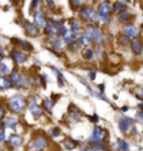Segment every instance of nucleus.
Here are the masks:
<instances>
[{"instance_id": "obj_1", "label": "nucleus", "mask_w": 143, "mask_h": 151, "mask_svg": "<svg viewBox=\"0 0 143 151\" xmlns=\"http://www.w3.org/2000/svg\"><path fill=\"white\" fill-rule=\"evenodd\" d=\"M27 105L26 98L22 94H14L12 97H9L5 102V106L8 107V110H11L14 114H22Z\"/></svg>"}, {"instance_id": "obj_2", "label": "nucleus", "mask_w": 143, "mask_h": 151, "mask_svg": "<svg viewBox=\"0 0 143 151\" xmlns=\"http://www.w3.org/2000/svg\"><path fill=\"white\" fill-rule=\"evenodd\" d=\"M79 16L81 21H84L88 25H97L101 21L97 8H93V6H83L79 11Z\"/></svg>"}, {"instance_id": "obj_3", "label": "nucleus", "mask_w": 143, "mask_h": 151, "mask_svg": "<svg viewBox=\"0 0 143 151\" xmlns=\"http://www.w3.org/2000/svg\"><path fill=\"white\" fill-rule=\"evenodd\" d=\"M97 12L99 14L101 22L103 25H110L111 23V12H112V4L110 1H99L97 6Z\"/></svg>"}, {"instance_id": "obj_4", "label": "nucleus", "mask_w": 143, "mask_h": 151, "mask_svg": "<svg viewBox=\"0 0 143 151\" xmlns=\"http://www.w3.org/2000/svg\"><path fill=\"white\" fill-rule=\"evenodd\" d=\"M48 146V139L41 132H36L29 142V149L31 151H43Z\"/></svg>"}, {"instance_id": "obj_5", "label": "nucleus", "mask_w": 143, "mask_h": 151, "mask_svg": "<svg viewBox=\"0 0 143 151\" xmlns=\"http://www.w3.org/2000/svg\"><path fill=\"white\" fill-rule=\"evenodd\" d=\"M81 116H83V111H81L75 104H71L69 106V112H67L64 122H66L69 125H75L81 120Z\"/></svg>"}, {"instance_id": "obj_6", "label": "nucleus", "mask_w": 143, "mask_h": 151, "mask_svg": "<svg viewBox=\"0 0 143 151\" xmlns=\"http://www.w3.org/2000/svg\"><path fill=\"white\" fill-rule=\"evenodd\" d=\"M36 99H37V96H35V94L30 96V98H29V110H30L31 115L35 119H40L41 118V115H43V107H40V105L36 102Z\"/></svg>"}, {"instance_id": "obj_7", "label": "nucleus", "mask_w": 143, "mask_h": 151, "mask_svg": "<svg viewBox=\"0 0 143 151\" xmlns=\"http://www.w3.org/2000/svg\"><path fill=\"white\" fill-rule=\"evenodd\" d=\"M104 136H106V129H103V128H101V127L95 125L94 128L92 129V133H90V136H89V138H88V141H89V143L92 145V143L103 141Z\"/></svg>"}, {"instance_id": "obj_8", "label": "nucleus", "mask_w": 143, "mask_h": 151, "mask_svg": "<svg viewBox=\"0 0 143 151\" xmlns=\"http://www.w3.org/2000/svg\"><path fill=\"white\" fill-rule=\"evenodd\" d=\"M34 17V25H35L39 30H44L45 29V26H46V17H45V13H44L41 9L39 8V11H36L35 13L32 14Z\"/></svg>"}, {"instance_id": "obj_9", "label": "nucleus", "mask_w": 143, "mask_h": 151, "mask_svg": "<svg viewBox=\"0 0 143 151\" xmlns=\"http://www.w3.org/2000/svg\"><path fill=\"white\" fill-rule=\"evenodd\" d=\"M121 34L124 36H127V37H129V39L133 40V39H135V37L138 36L139 30H138V27L135 25H133V23H127V25H122Z\"/></svg>"}, {"instance_id": "obj_10", "label": "nucleus", "mask_w": 143, "mask_h": 151, "mask_svg": "<svg viewBox=\"0 0 143 151\" xmlns=\"http://www.w3.org/2000/svg\"><path fill=\"white\" fill-rule=\"evenodd\" d=\"M9 56H11L12 61L16 65H23L26 62V54L23 53V50L18 49V48H13L11 53H9Z\"/></svg>"}, {"instance_id": "obj_11", "label": "nucleus", "mask_w": 143, "mask_h": 151, "mask_svg": "<svg viewBox=\"0 0 143 151\" xmlns=\"http://www.w3.org/2000/svg\"><path fill=\"white\" fill-rule=\"evenodd\" d=\"M6 142H8V147H11L13 150H17L22 146V137H21V134L12 133V134H9Z\"/></svg>"}, {"instance_id": "obj_12", "label": "nucleus", "mask_w": 143, "mask_h": 151, "mask_svg": "<svg viewBox=\"0 0 143 151\" xmlns=\"http://www.w3.org/2000/svg\"><path fill=\"white\" fill-rule=\"evenodd\" d=\"M23 29H25L26 34L30 37H36V36H39V34H40V30L34 25V22H30V21H27V19L23 21Z\"/></svg>"}, {"instance_id": "obj_13", "label": "nucleus", "mask_w": 143, "mask_h": 151, "mask_svg": "<svg viewBox=\"0 0 143 151\" xmlns=\"http://www.w3.org/2000/svg\"><path fill=\"white\" fill-rule=\"evenodd\" d=\"M9 79H11L13 88H22V80H23V74H21L18 70H12L11 75H9Z\"/></svg>"}, {"instance_id": "obj_14", "label": "nucleus", "mask_w": 143, "mask_h": 151, "mask_svg": "<svg viewBox=\"0 0 143 151\" xmlns=\"http://www.w3.org/2000/svg\"><path fill=\"white\" fill-rule=\"evenodd\" d=\"M17 125H18V119H17V116L9 115V116H6L4 120H1V127H4L5 129L16 130Z\"/></svg>"}, {"instance_id": "obj_15", "label": "nucleus", "mask_w": 143, "mask_h": 151, "mask_svg": "<svg viewBox=\"0 0 143 151\" xmlns=\"http://www.w3.org/2000/svg\"><path fill=\"white\" fill-rule=\"evenodd\" d=\"M133 123H134V120H133L132 118H127V116L120 118L119 119V129H120V132L127 133L128 130L132 128Z\"/></svg>"}, {"instance_id": "obj_16", "label": "nucleus", "mask_w": 143, "mask_h": 151, "mask_svg": "<svg viewBox=\"0 0 143 151\" xmlns=\"http://www.w3.org/2000/svg\"><path fill=\"white\" fill-rule=\"evenodd\" d=\"M130 48H132V52L134 53L135 56H139L143 50V42H142L141 37L137 36L135 39H133L132 43H130Z\"/></svg>"}, {"instance_id": "obj_17", "label": "nucleus", "mask_w": 143, "mask_h": 151, "mask_svg": "<svg viewBox=\"0 0 143 151\" xmlns=\"http://www.w3.org/2000/svg\"><path fill=\"white\" fill-rule=\"evenodd\" d=\"M69 30L71 34H74L75 36H79L80 35V29H81V25H80V21L76 18H70L69 19Z\"/></svg>"}, {"instance_id": "obj_18", "label": "nucleus", "mask_w": 143, "mask_h": 151, "mask_svg": "<svg viewBox=\"0 0 143 151\" xmlns=\"http://www.w3.org/2000/svg\"><path fill=\"white\" fill-rule=\"evenodd\" d=\"M44 34L48 36V39H53V37H57L58 36V29H57L54 25H52L50 22H48L46 23V26H45V29L43 30Z\"/></svg>"}, {"instance_id": "obj_19", "label": "nucleus", "mask_w": 143, "mask_h": 151, "mask_svg": "<svg viewBox=\"0 0 143 151\" xmlns=\"http://www.w3.org/2000/svg\"><path fill=\"white\" fill-rule=\"evenodd\" d=\"M116 19H117V22L124 23V25H127V23H130L132 14H130V12L128 11V8L124 9V11H121L120 13H117V14H116Z\"/></svg>"}, {"instance_id": "obj_20", "label": "nucleus", "mask_w": 143, "mask_h": 151, "mask_svg": "<svg viewBox=\"0 0 143 151\" xmlns=\"http://www.w3.org/2000/svg\"><path fill=\"white\" fill-rule=\"evenodd\" d=\"M49 43H50V47H52L53 52H61L63 45H64L63 39L62 37H58V36L53 37V39H49Z\"/></svg>"}, {"instance_id": "obj_21", "label": "nucleus", "mask_w": 143, "mask_h": 151, "mask_svg": "<svg viewBox=\"0 0 143 151\" xmlns=\"http://www.w3.org/2000/svg\"><path fill=\"white\" fill-rule=\"evenodd\" d=\"M12 43H16L17 45H19L21 50H25V52H32V49H34L31 44L23 39H12Z\"/></svg>"}, {"instance_id": "obj_22", "label": "nucleus", "mask_w": 143, "mask_h": 151, "mask_svg": "<svg viewBox=\"0 0 143 151\" xmlns=\"http://www.w3.org/2000/svg\"><path fill=\"white\" fill-rule=\"evenodd\" d=\"M49 68L53 71L54 74H56L57 80H58V85H59L61 88H63L64 85H66V79H64V76H63V73L59 70V68H57V67H54V66H50V65H49Z\"/></svg>"}, {"instance_id": "obj_23", "label": "nucleus", "mask_w": 143, "mask_h": 151, "mask_svg": "<svg viewBox=\"0 0 143 151\" xmlns=\"http://www.w3.org/2000/svg\"><path fill=\"white\" fill-rule=\"evenodd\" d=\"M104 40V36H103V31L99 29V27H95L94 30V35H93V43L95 45H102Z\"/></svg>"}, {"instance_id": "obj_24", "label": "nucleus", "mask_w": 143, "mask_h": 151, "mask_svg": "<svg viewBox=\"0 0 143 151\" xmlns=\"http://www.w3.org/2000/svg\"><path fill=\"white\" fill-rule=\"evenodd\" d=\"M94 30L95 27L93 25H87L83 29V31H81V35L85 36L87 39H89L92 43H93V35H94Z\"/></svg>"}, {"instance_id": "obj_25", "label": "nucleus", "mask_w": 143, "mask_h": 151, "mask_svg": "<svg viewBox=\"0 0 143 151\" xmlns=\"http://www.w3.org/2000/svg\"><path fill=\"white\" fill-rule=\"evenodd\" d=\"M127 4H129V1H114V4H112V12L117 14L121 11L127 9Z\"/></svg>"}, {"instance_id": "obj_26", "label": "nucleus", "mask_w": 143, "mask_h": 151, "mask_svg": "<svg viewBox=\"0 0 143 151\" xmlns=\"http://www.w3.org/2000/svg\"><path fill=\"white\" fill-rule=\"evenodd\" d=\"M9 88H13V84L9 76H1L0 78V89H1V92H4Z\"/></svg>"}, {"instance_id": "obj_27", "label": "nucleus", "mask_w": 143, "mask_h": 151, "mask_svg": "<svg viewBox=\"0 0 143 151\" xmlns=\"http://www.w3.org/2000/svg\"><path fill=\"white\" fill-rule=\"evenodd\" d=\"M62 145H63V147L66 150H75L79 143H77V141H75L72 138H66V139H63Z\"/></svg>"}, {"instance_id": "obj_28", "label": "nucleus", "mask_w": 143, "mask_h": 151, "mask_svg": "<svg viewBox=\"0 0 143 151\" xmlns=\"http://www.w3.org/2000/svg\"><path fill=\"white\" fill-rule=\"evenodd\" d=\"M54 104H56V101H54L53 98H45V99L43 101L41 105H43V109L45 110L48 114H50V112H52V109H53Z\"/></svg>"}, {"instance_id": "obj_29", "label": "nucleus", "mask_w": 143, "mask_h": 151, "mask_svg": "<svg viewBox=\"0 0 143 151\" xmlns=\"http://www.w3.org/2000/svg\"><path fill=\"white\" fill-rule=\"evenodd\" d=\"M116 149L119 151H128L129 150V142L127 139H122V138H119L116 141Z\"/></svg>"}, {"instance_id": "obj_30", "label": "nucleus", "mask_w": 143, "mask_h": 151, "mask_svg": "<svg viewBox=\"0 0 143 151\" xmlns=\"http://www.w3.org/2000/svg\"><path fill=\"white\" fill-rule=\"evenodd\" d=\"M76 43H77V45H79V47H85V48H89V45L92 44L90 40L87 39L85 36H83L81 34L76 37Z\"/></svg>"}, {"instance_id": "obj_31", "label": "nucleus", "mask_w": 143, "mask_h": 151, "mask_svg": "<svg viewBox=\"0 0 143 151\" xmlns=\"http://www.w3.org/2000/svg\"><path fill=\"white\" fill-rule=\"evenodd\" d=\"M83 57L84 60L87 61H92V58L95 57V52H94V48H85L84 52H83Z\"/></svg>"}, {"instance_id": "obj_32", "label": "nucleus", "mask_w": 143, "mask_h": 151, "mask_svg": "<svg viewBox=\"0 0 143 151\" xmlns=\"http://www.w3.org/2000/svg\"><path fill=\"white\" fill-rule=\"evenodd\" d=\"M48 134L52 137V138H57V137H59L62 134V130H61L59 127H52V128H49V130H48Z\"/></svg>"}, {"instance_id": "obj_33", "label": "nucleus", "mask_w": 143, "mask_h": 151, "mask_svg": "<svg viewBox=\"0 0 143 151\" xmlns=\"http://www.w3.org/2000/svg\"><path fill=\"white\" fill-rule=\"evenodd\" d=\"M0 73H1V76H9L11 75V68H9V66L6 65L4 61L3 62H0Z\"/></svg>"}, {"instance_id": "obj_34", "label": "nucleus", "mask_w": 143, "mask_h": 151, "mask_svg": "<svg viewBox=\"0 0 143 151\" xmlns=\"http://www.w3.org/2000/svg\"><path fill=\"white\" fill-rule=\"evenodd\" d=\"M70 6L72 8V11H80V9L84 6V3L79 1V0H71V1H70Z\"/></svg>"}, {"instance_id": "obj_35", "label": "nucleus", "mask_w": 143, "mask_h": 151, "mask_svg": "<svg viewBox=\"0 0 143 151\" xmlns=\"http://www.w3.org/2000/svg\"><path fill=\"white\" fill-rule=\"evenodd\" d=\"M119 43L121 44V45H124V47H127V45H130V43H132V40L129 39V37L127 36H124L122 34H120L119 35Z\"/></svg>"}, {"instance_id": "obj_36", "label": "nucleus", "mask_w": 143, "mask_h": 151, "mask_svg": "<svg viewBox=\"0 0 143 151\" xmlns=\"http://www.w3.org/2000/svg\"><path fill=\"white\" fill-rule=\"evenodd\" d=\"M69 32H70V30L66 27V25L58 27V37H62V39H63L66 35H69Z\"/></svg>"}, {"instance_id": "obj_37", "label": "nucleus", "mask_w": 143, "mask_h": 151, "mask_svg": "<svg viewBox=\"0 0 143 151\" xmlns=\"http://www.w3.org/2000/svg\"><path fill=\"white\" fill-rule=\"evenodd\" d=\"M94 52H95V57H97L98 60H102V57H103V54H104L103 47H102V45H97V47H95V49H94Z\"/></svg>"}, {"instance_id": "obj_38", "label": "nucleus", "mask_w": 143, "mask_h": 151, "mask_svg": "<svg viewBox=\"0 0 143 151\" xmlns=\"http://www.w3.org/2000/svg\"><path fill=\"white\" fill-rule=\"evenodd\" d=\"M40 4H41V1H39V0H34V1H31V4H30V12L34 14L36 11H39L37 6H40Z\"/></svg>"}, {"instance_id": "obj_39", "label": "nucleus", "mask_w": 143, "mask_h": 151, "mask_svg": "<svg viewBox=\"0 0 143 151\" xmlns=\"http://www.w3.org/2000/svg\"><path fill=\"white\" fill-rule=\"evenodd\" d=\"M79 80H80V83H81V84H83V85H84V87H85V88H87V89H88V92H89V94H90V96H92V94H93L94 89H93V88H92V87H90V84H89V83H88V81H87V80H85V79H83V78H79Z\"/></svg>"}, {"instance_id": "obj_40", "label": "nucleus", "mask_w": 143, "mask_h": 151, "mask_svg": "<svg viewBox=\"0 0 143 151\" xmlns=\"http://www.w3.org/2000/svg\"><path fill=\"white\" fill-rule=\"evenodd\" d=\"M134 96L139 99V101H142V102H143V87H138L137 89H135Z\"/></svg>"}, {"instance_id": "obj_41", "label": "nucleus", "mask_w": 143, "mask_h": 151, "mask_svg": "<svg viewBox=\"0 0 143 151\" xmlns=\"http://www.w3.org/2000/svg\"><path fill=\"white\" fill-rule=\"evenodd\" d=\"M84 151H106V150L98 149V147H95L94 145H89V146H87V147H85Z\"/></svg>"}, {"instance_id": "obj_42", "label": "nucleus", "mask_w": 143, "mask_h": 151, "mask_svg": "<svg viewBox=\"0 0 143 151\" xmlns=\"http://www.w3.org/2000/svg\"><path fill=\"white\" fill-rule=\"evenodd\" d=\"M0 142H1V143L5 142V128H4V127H1V128H0Z\"/></svg>"}, {"instance_id": "obj_43", "label": "nucleus", "mask_w": 143, "mask_h": 151, "mask_svg": "<svg viewBox=\"0 0 143 151\" xmlns=\"http://www.w3.org/2000/svg\"><path fill=\"white\" fill-rule=\"evenodd\" d=\"M88 76H89V79L92 81L93 80H95V76H97V73H95V70H92L89 74H88Z\"/></svg>"}, {"instance_id": "obj_44", "label": "nucleus", "mask_w": 143, "mask_h": 151, "mask_svg": "<svg viewBox=\"0 0 143 151\" xmlns=\"http://www.w3.org/2000/svg\"><path fill=\"white\" fill-rule=\"evenodd\" d=\"M90 120L94 123V124L99 123V118H98V115H97V114H93V115H92V116H90Z\"/></svg>"}, {"instance_id": "obj_45", "label": "nucleus", "mask_w": 143, "mask_h": 151, "mask_svg": "<svg viewBox=\"0 0 143 151\" xmlns=\"http://www.w3.org/2000/svg\"><path fill=\"white\" fill-rule=\"evenodd\" d=\"M67 47H69V49H70V50H71V49H72V50H75V49H76V48H79V45H77V43H76V40H75L74 43L69 44V45H67Z\"/></svg>"}, {"instance_id": "obj_46", "label": "nucleus", "mask_w": 143, "mask_h": 151, "mask_svg": "<svg viewBox=\"0 0 143 151\" xmlns=\"http://www.w3.org/2000/svg\"><path fill=\"white\" fill-rule=\"evenodd\" d=\"M135 119L139 120L141 123H143V111H138L137 115H135Z\"/></svg>"}, {"instance_id": "obj_47", "label": "nucleus", "mask_w": 143, "mask_h": 151, "mask_svg": "<svg viewBox=\"0 0 143 151\" xmlns=\"http://www.w3.org/2000/svg\"><path fill=\"white\" fill-rule=\"evenodd\" d=\"M44 4H45L46 6H49V8H53V6L56 5V3H54V1H49V0H46V1H44Z\"/></svg>"}, {"instance_id": "obj_48", "label": "nucleus", "mask_w": 143, "mask_h": 151, "mask_svg": "<svg viewBox=\"0 0 143 151\" xmlns=\"http://www.w3.org/2000/svg\"><path fill=\"white\" fill-rule=\"evenodd\" d=\"M4 57H5V50L1 49V50H0V62H3V61H4Z\"/></svg>"}, {"instance_id": "obj_49", "label": "nucleus", "mask_w": 143, "mask_h": 151, "mask_svg": "<svg viewBox=\"0 0 143 151\" xmlns=\"http://www.w3.org/2000/svg\"><path fill=\"white\" fill-rule=\"evenodd\" d=\"M132 136H138V130H137V128H135V127H133V129H132V133H130Z\"/></svg>"}, {"instance_id": "obj_50", "label": "nucleus", "mask_w": 143, "mask_h": 151, "mask_svg": "<svg viewBox=\"0 0 143 151\" xmlns=\"http://www.w3.org/2000/svg\"><path fill=\"white\" fill-rule=\"evenodd\" d=\"M5 106H3V107H1V120H4L5 119Z\"/></svg>"}, {"instance_id": "obj_51", "label": "nucleus", "mask_w": 143, "mask_h": 151, "mask_svg": "<svg viewBox=\"0 0 143 151\" xmlns=\"http://www.w3.org/2000/svg\"><path fill=\"white\" fill-rule=\"evenodd\" d=\"M98 89H99L101 93L104 94V84H99V85H98Z\"/></svg>"}, {"instance_id": "obj_52", "label": "nucleus", "mask_w": 143, "mask_h": 151, "mask_svg": "<svg viewBox=\"0 0 143 151\" xmlns=\"http://www.w3.org/2000/svg\"><path fill=\"white\" fill-rule=\"evenodd\" d=\"M138 109H139V111H143V102H139Z\"/></svg>"}, {"instance_id": "obj_53", "label": "nucleus", "mask_w": 143, "mask_h": 151, "mask_svg": "<svg viewBox=\"0 0 143 151\" xmlns=\"http://www.w3.org/2000/svg\"><path fill=\"white\" fill-rule=\"evenodd\" d=\"M128 110H129L128 106H124V107H121V111H122V112H127Z\"/></svg>"}, {"instance_id": "obj_54", "label": "nucleus", "mask_w": 143, "mask_h": 151, "mask_svg": "<svg viewBox=\"0 0 143 151\" xmlns=\"http://www.w3.org/2000/svg\"><path fill=\"white\" fill-rule=\"evenodd\" d=\"M34 62H35V65H39V63H40V62H39V60H36V58L34 60Z\"/></svg>"}]
</instances>
